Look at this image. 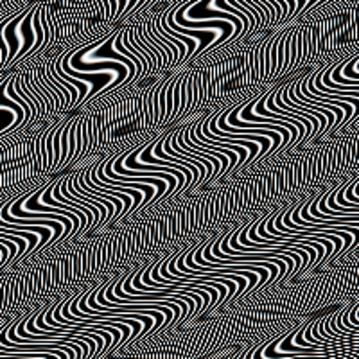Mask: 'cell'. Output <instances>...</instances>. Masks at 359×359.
<instances>
[{
    "instance_id": "obj_1",
    "label": "cell",
    "mask_w": 359,
    "mask_h": 359,
    "mask_svg": "<svg viewBox=\"0 0 359 359\" xmlns=\"http://www.w3.org/2000/svg\"><path fill=\"white\" fill-rule=\"evenodd\" d=\"M341 309H343L341 304H334V306L322 307V309H318V311H314V313H311L309 316H307V322L314 323V322H318V320L329 318V316H332V314H336V313H338V311H341Z\"/></svg>"
}]
</instances>
